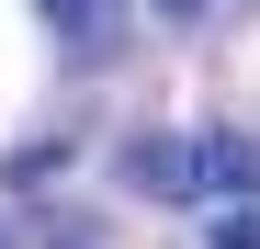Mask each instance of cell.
I'll list each match as a JSON object with an SVG mask.
<instances>
[{
  "instance_id": "cell-1",
  "label": "cell",
  "mask_w": 260,
  "mask_h": 249,
  "mask_svg": "<svg viewBox=\"0 0 260 249\" xmlns=\"http://www.w3.org/2000/svg\"><path fill=\"white\" fill-rule=\"evenodd\" d=\"M124 181L158 204H204V136H136L124 147Z\"/></svg>"
},
{
  "instance_id": "cell-2",
  "label": "cell",
  "mask_w": 260,
  "mask_h": 249,
  "mask_svg": "<svg viewBox=\"0 0 260 249\" xmlns=\"http://www.w3.org/2000/svg\"><path fill=\"white\" fill-rule=\"evenodd\" d=\"M260 181V147L249 136H204V193H249Z\"/></svg>"
},
{
  "instance_id": "cell-4",
  "label": "cell",
  "mask_w": 260,
  "mask_h": 249,
  "mask_svg": "<svg viewBox=\"0 0 260 249\" xmlns=\"http://www.w3.org/2000/svg\"><path fill=\"white\" fill-rule=\"evenodd\" d=\"M46 23L57 34H91V0H46Z\"/></svg>"
},
{
  "instance_id": "cell-3",
  "label": "cell",
  "mask_w": 260,
  "mask_h": 249,
  "mask_svg": "<svg viewBox=\"0 0 260 249\" xmlns=\"http://www.w3.org/2000/svg\"><path fill=\"white\" fill-rule=\"evenodd\" d=\"M215 249H260V204H238V215H215Z\"/></svg>"
},
{
  "instance_id": "cell-5",
  "label": "cell",
  "mask_w": 260,
  "mask_h": 249,
  "mask_svg": "<svg viewBox=\"0 0 260 249\" xmlns=\"http://www.w3.org/2000/svg\"><path fill=\"white\" fill-rule=\"evenodd\" d=\"M158 12H170V23H192V12H204V0H158Z\"/></svg>"
}]
</instances>
